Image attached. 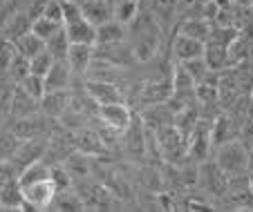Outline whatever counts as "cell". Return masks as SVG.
Instances as JSON below:
<instances>
[{
  "mask_svg": "<svg viewBox=\"0 0 253 212\" xmlns=\"http://www.w3.org/2000/svg\"><path fill=\"white\" fill-rule=\"evenodd\" d=\"M215 163L220 165L229 177H244L249 163H251V154H249V150L244 147L242 141L233 139V141H226L222 145H217Z\"/></svg>",
  "mask_w": 253,
  "mask_h": 212,
  "instance_id": "obj_1",
  "label": "cell"
},
{
  "mask_svg": "<svg viewBox=\"0 0 253 212\" xmlns=\"http://www.w3.org/2000/svg\"><path fill=\"white\" fill-rule=\"evenodd\" d=\"M20 190H23V199H25V210H47V208H52L54 199L58 194L52 177L20 185Z\"/></svg>",
  "mask_w": 253,
  "mask_h": 212,
  "instance_id": "obj_2",
  "label": "cell"
},
{
  "mask_svg": "<svg viewBox=\"0 0 253 212\" xmlns=\"http://www.w3.org/2000/svg\"><path fill=\"white\" fill-rule=\"evenodd\" d=\"M153 134L159 145V152H162V156L166 161L179 163L182 159H186V139H184V134L175 127V123L162 127V130H157V132H153Z\"/></svg>",
  "mask_w": 253,
  "mask_h": 212,
  "instance_id": "obj_3",
  "label": "cell"
},
{
  "mask_svg": "<svg viewBox=\"0 0 253 212\" xmlns=\"http://www.w3.org/2000/svg\"><path fill=\"white\" fill-rule=\"evenodd\" d=\"M211 125H213V121H206L204 116L197 121V125L193 127V132L186 139V159L206 161V156L211 154V147H213Z\"/></svg>",
  "mask_w": 253,
  "mask_h": 212,
  "instance_id": "obj_4",
  "label": "cell"
},
{
  "mask_svg": "<svg viewBox=\"0 0 253 212\" xmlns=\"http://www.w3.org/2000/svg\"><path fill=\"white\" fill-rule=\"evenodd\" d=\"M99 118L115 132H126L132 125V112H130V107L124 101L99 105Z\"/></svg>",
  "mask_w": 253,
  "mask_h": 212,
  "instance_id": "obj_5",
  "label": "cell"
},
{
  "mask_svg": "<svg viewBox=\"0 0 253 212\" xmlns=\"http://www.w3.org/2000/svg\"><path fill=\"white\" fill-rule=\"evenodd\" d=\"M197 181H202L204 190L213 197H222L229 192V175L217 163H204L197 172Z\"/></svg>",
  "mask_w": 253,
  "mask_h": 212,
  "instance_id": "obj_6",
  "label": "cell"
},
{
  "mask_svg": "<svg viewBox=\"0 0 253 212\" xmlns=\"http://www.w3.org/2000/svg\"><path fill=\"white\" fill-rule=\"evenodd\" d=\"M159 47V27L153 23L150 18H146L139 25V36H137V45H134V54L139 61H150L157 54Z\"/></svg>",
  "mask_w": 253,
  "mask_h": 212,
  "instance_id": "obj_7",
  "label": "cell"
},
{
  "mask_svg": "<svg viewBox=\"0 0 253 212\" xmlns=\"http://www.w3.org/2000/svg\"><path fill=\"white\" fill-rule=\"evenodd\" d=\"M141 123L148 127V130L157 132V130H162V127L175 123V109L166 103H153L146 112L141 114Z\"/></svg>",
  "mask_w": 253,
  "mask_h": 212,
  "instance_id": "obj_8",
  "label": "cell"
},
{
  "mask_svg": "<svg viewBox=\"0 0 253 212\" xmlns=\"http://www.w3.org/2000/svg\"><path fill=\"white\" fill-rule=\"evenodd\" d=\"M204 47H206V42L197 40V38H191V36H184V34H179V32H177L175 40H172V54H175L177 63L204 56Z\"/></svg>",
  "mask_w": 253,
  "mask_h": 212,
  "instance_id": "obj_9",
  "label": "cell"
},
{
  "mask_svg": "<svg viewBox=\"0 0 253 212\" xmlns=\"http://www.w3.org/2000/svg\"><path fill=\"white\" fill-rule=\"evenodd\" d=\"M85 90H87V94H90V99L96 101L99 105L124 101V94H121V90L117 87L115 83H110V80H87V83H85Z\"/></svg>",
  "mask_w": 253,
  "mask_h": 212,
  "instance_id": "obj_10",
  "label": "cell"
},
{
  "mask_svg": "<svg viewBox=\"0 0 253 212\" xmlns=\"http://www.w3.org/2000/svg\"><path fill=\"white\" fill-rule=\"evenodd\" d=\"M0 208L2 210H25L23 190H20V183L16 177L0 183Z\"/></svg>",
  "mask_w": 253,
  "mask_h": 212,
  "instance_id": "obj_11",
  "label": "cell"
},
{
  "mask_svg": "<svg viewBox=\"0 0 253 212\" xmlns=\"http://www.w3.org/2000/svg\"><path fill=\"white\" fill-rule=\"evenodd\" d=\"M72 67L67 61H54L52 70L45 76V87L47 92H56V90H67L72 83Z\"/></svg>",
  "mask_w": 253,
  "mask_h": 212,
  "instance_id": "obj_12",
  "label": "cell"
},
{
  "mask_svg": "<svg viewBox=\"0 0 253 212\" xmlns=\"http://www.w3.org/2000/svg\"><path fill=\"white\" fill-rule=\"evenodd\" d=\"M81 9H83V18L87 23H92L94 27L112 20V5L108 0H83Z\"/></svg>",
  "mask_w": 253,
  "mask_h": 212,
  "instance_id": "obj_13",
  "label": "cell"
},
{
  "mask_svg": "<svg viewBox=\"0 0 253 212\" xmlns=\"http://www.w3.org/2000/svg\"><path fill=\"white\" fill-rule=\"evenodd\" d=\"M43 152H45L43 143L34 141V139H27V141L20 143L16 156L11 159V168H18V172H20V170H25L29 163H34V161H41ZM16 177H18V175H16Z\"/></svg>",
  "mask_w": 253,
  "mask_h": 212,
  "instance_id": "obj_14",
  "label": "cell"
},
{
  "mask_svg": "<svg viewBox=\"0 0 253 212\" xmlns=\"http://www.w3.org/2000/svg\"><path fill=\"white\" fill-rule=\"evenodd\" d=\"M126 38V25L119 20H108V23L99 25L96 27V45H103V47H115L121 45Z\"/></svg>",
  "mask_w": 253,
  "mask_h": 212,
  "instance_id": "obj_15",
  "label": "cell"
},
{
  "mask_svg": "<svg viewBox=\"0 0 253 212\" xmlns=\"http://www.w3.org/2000/svg\"><path fill=\"white\" fill-rule=\"evenodd\" d=\"M238 137V127H235L233 118L229 114H217L211 125V139H213V147L222 145L226 141H233Z\"/></svg>",
  "mask_w": 253,
  "mask_h": 212,
  "instance_id": "obj_16",
  "label": "cell"
},
{
  "mask_svg": "<svg viewBox=\"0 0 253 212\" xmlns=\"http://www.w3.org/2000/svg\"><path fill=\"white\" fill-rule=\"evenodd\" d=\"M72 45H96V27L85 18L72 25H63Z\"/></svg>",
  "mask_w": 253,
  "mask_h": 212,
  "instance_id": "obj_17",
  "label": "cell"
},
{
  "mask_svg": "<svg viewBox=\"0 0 253 212\" xmlns=\"http://www.w3.org/2000/svg\"><path fill=\"white\" fill-rule=\"evenodd\" d=\"M92 58H94V45H70L67 63L74 74H85Z\"/></svg>",
  "mask_w": 253,
  "mask_h": 212,
  "instance_id": "obj_18",
  "label": "cell"
},
{
  "mask_svg": "<svg viewBox=\"0 0 253 212\" xmlns=\"http://www.w3.org/2000/svg\"><path fill=\"white\" fill-rule=\"evenodd\" d=\"M204 61L209 65V70L213 71H222L231 65L229 61V47L226 45H220V42H213L209 40L204 47Z\"/></svg>",
  "mask_w": 253,
  "mask_h": 212,
  "instance_id": "obj_19",
  "label": "cell"
},
{
  "mask_svg": "<svg viewBox=\"0 0 253 212\" xmlns=\"http://www.w3.org/2000/svg\"><path fill=\"white\" fill-rule=\"evenodd\" d=\"M41 107H43L45 114L49 116H63V114L70 109V94L67 90H56V92H47L41 101Z\"/></svg>",
  "mask_w": 253,
  "mask_h": 212,
  "instance_id": "obj_20",
  "label": "cell"
},
{
  "mask_svg": "<svg viewBox=\"0 0 253 212\" xmlns=\"http://www.w3.org/2000/svg\"><path fill=\"white\" fill-rule=\"evenodd\" d=\"M172 96V76L170 78H159L150 80L143 85V99L150 103H166Z\"/></svg>",
  "mask_w": 253,
  "mask_h": 212,
  "instance_id": "obj_21",
  "label": "cell"
},
{
  "mask_svg": "<svg viewBox=\"0 0 253 212\" xmlns=\"http://www.w3.org/2000/svg\"><path fill=\"white\" fill-rule=\"evenodd\" d=\"M36 105H41L39 101H34L32 96L27 94V92L20 87L18 83H16L14 92H11V103H9V109L16 114L18 118L23 116H32L34 112H36Z\"/></svg>",
  "mask_w": 253,
  "mask_h": 212,
  "instance_id": "obj_22",
  "label": "cell"
},
{
  "mask_svg": "<svg viewBox=\"0 0 253 212\" xmlns=\"http://www.w3.org/2000/svg\"><path fill=\"white\" fill-rule=\"evenodd\" d=\"M77 150L87 156H101L105 154V141L96 132L83 130V132L77 134Z\"/></svg>",
  "mask_w": 253,
  "mask_h": 212,
  "instance_id": "obj_23",
  "label": "cell"
},
{
  "mask_svg": "<svg viewBox=\"0 0 253 212\" xmlns=\"http://www.w3.org/2000/svg\"><path fill=\"white\" fill-rule=\"evenodd\" d=\"M211 27H213V25L204 18H186L182 25H179L177 32L184 34V36H191V38H197V40L206 42L211 36Z\"/></svg>",
  "mask_w": 253,
  "mask_h": 212,
  "instance_id": "obj_24",
  "label": "cell"
},
{
  "mask_svg": "<svg viewBox=\"0 0 253 212\" xmlns=\"http://www.w3.org/2000/svg\"><path fill=\"white\" fill-rule=\"evenodd\" d=\"M14 45H16V49H18V54H23V56L29 58V61H32L36 54H41L45 49V40L43 38H39L34 32H27V34H23L20 38H16Z\"/></svg>",
  "mask_w": 253,
  "mask_h": 212,
  "instance_id": "obj_25",
  "label": "cell"
},
{
  "mask_svg": "<svg viewBox=\"0 0 253 212\" xmlns=\"http://www.w3.org/2000/svg\"><path fill=\"white\" fill-rule=\"evenodd\" d=\"M49 177H52V168L45 165L43 161H34V163H29L25 170H20L16 179H18L20 185H27V183H34V181L49 179Z\"/></svg>",
  "mask_w": 253,
  "mask_h": 212,
  "instance_id": "obj_26",
  "label": "cell"
},
{
  "mask_svg": "<svg viewBox=\"0 0 253 212\" xmlns=\"http://www.w3.org/2000/svg\"><path fill=\"white\" fill-rule=\"evenodd\" d=\"M70 38L65 34V27H61L47 42H45V49L52 54L56 61H67V52H70Z\"/></svg>",
  "mask_w": 253,
  "mask_h": 212,
  "instance_id": "obj_27",
  "label": "cell"
},
{
  "mask_svg": "<svg viewBox=\"0 0 253 212\" xmlns=\"http://www.w3.org/2000/svg\"><path fill=\"white\" fill-rule=\"evenodd\" d=\"M27 32H32V20L27 14H14L5 23V38H9V40H16Z\"/></svg>",
  "mask_w": 253,
  "mask_h": 212,
  "instance_id": "obj_28",
  "label": "cell"
},
{
  "mask_svg": "<svg viewBox=\"0 0 253 212\" xmlns=\"http://www.w3.org/2000/svg\"><path fill=\"white\" fill-rule=\"evenodd\" d=\"M23 139H18L14 132H0V163H9L16 156Z\"/></svg>",
  "mask_w": 253,
  "mask_h": 212,
  "instance_id": "obj_29",
  "label": "cell"
},
{
  "mask_svg": "<svg viewBox=\"0 0 253 212\" xmlns=\"http://www.w3.org/2000/svg\"><path fill=\"white\" fill-rule=\"evenodd\" d=\"M20 87H23L25 92H27L29 96H32L34 101H43V96L47 94V87H45V78L43 76H36V74H29L27 78L23 80V83H18Z\"/></svg>",
  "mask_w": 253,
  "mask_h": 212,
  "instance_id": "obj_30",
  "label": "cell"
},
{
  "mask_svg": "<svg viewBox=\"0 0 253 212\" xmlns=\"http://www.w3.org/2000/svg\"><path fill=\"white\" fill-rule=\"evenodd\" d=\"M54 61H56V58H54L52 54L47 52V49H43V52L36 54V56L29 61V71H32V74H36V76H43V78H45V76H47V71L52 70Z\"/></svg>",
  "mask_w": 253,
  "mask_h": 212,
  "instance_id": "obj_31",
  "label": "cell"
},
{
  "mask_svg": "<svg viewBox=\"0 0 253 212\" xmlns=\"http://www.w3.org/2000/svg\"><path fill=\"white\" fill-rule=\"evenodd\" d=\"M7 74L11 76L14 83H23V80L32 74V71H29V58H25L23 54H16L14 61H11L9 67H7Z\"/></svg>",
  "mask_w": 253,
  "mask_h": 212,
  "instance_id": "obj_32",
  "label": "cell"
},
{
  "mask_svg": "<svg viewBox=\"0 0 253 212\" xmlns=\"http://www.w3.org/2000/svg\"><path fill=\"white\" fill-rule=\"evenodd\" d=\"M65 168L70 170V175H72V179L74 177H85L87 172H90V165H87V154H83V152H74L72 156H67V163H65Z\"/></svg>",
  "mask_w": 253,
  "mask_h": 212,
  "instance_id": "obj_33",
  "label": "cell"
},
{
  "mask_svg": "<svg viewBox=\"0 0 253 212\" xmlns=\"http://www.w3.org/2000/svg\"><path fill=\"white\" fill-rule=\"evenodd\" d=\"M63 25H58V23H54V20H49V18H45V16H41V18H36L32 23V32L36 34L39 38H43L45 42L49 40V38L54 36V34L61 29Z\"/></svg>",
  "mask_w": 253,
  "mask_h": 212,
  "instance_id": "obj_34",
  "label": "cell"
},
{
  "mask_svg": "<svg viewBox=\"0 0 253 212\" xmlns=\"http://www.w3.org/2000/svg\"><path fill=\"white\" fill-rule=\"evenodd\" d=\"M179 65H182L184 70L193 76V80H195V83H200V80L211 71L209 65H206V61H204V56H197V58H191V61H184V63H179Z\"/></svg>",
  "mask_w": 253,
  "mask_h": 212,
  "instance_id": "obj_35",
  "label": "cell"
},
{
  "mask_svg": "<svg viewBox=\"0 0 253 212\" xmlns=\"http://www.w3.org/2000/svg\"><path fill=\"white\" fill-rule=\"evenodd\" d=\"M52 208H56V210H83V201L79 197H74V194H67V190H63V192L56 194V199H54Z\"/></svg>",
  "mask_w": 253,
  "mask_h": 212,
  "instance_id": "obj_36",
  "label": "cell"
},
{
  "mask_svg": "<svg viewBox=\"0 0 253 212\" xmlns=\"http://www.w3.org/2000/svg\"><path fill=\"white\" fill-rule=\"evenodd\" d=\"M61 2H63V25H72L77 20H83L81 2H77V0H61Z\"/></svg>",
  "mask_w": 253,
  "mask_h": 212,
  "instance_id": "obj_37",
  "label": "cell"
},
{
  "mask_svg": "<svg viewBox=\"0 0 253 212\" xmlns=\"http://www.w3.org/2000/svg\"><path fill=\"white\" fill-rule=\"evenodd\" d=\"M16 54H18V49H16L14 40L0 38V71H7V67H9L11 61H14Z\"/></svg>",
  "mask_w": 253,
  "mask_h": 212,
  "instance_id": "obj_38",
  "label": "cell"
},
{
  "mask_svg": "<svg viewBox=\"0 0 253 212\" xmlns=\"http://www.w3.org/2000/svg\"><path fill=\"white\" fill-rule=\"evenodd\" d=\"M52 181L54 185H56L58 192H63V190H70L72 188V175L70 170L63 165V168H52Z\"/></svg>",
  "mask_w": 253,
  "mask_h": 212,
  "instance_id": "obj_39",
  "label": "cell"
},
{
  "mask_svg": "<svg viewBox=\"0 0 253 212\" xmlns=\"http://www.w3.org/2000/svg\"><path fill=\"white\" fill-rule=\"evenodd\" d=\"M43 16L45 18H49V20H54V23L63 25V2L61 0H47Z\"/></svg>",
  "mask_w": 253,
  "mask_h": 212,
  "instance_id": "obj_40",
  "label": "cell"
},
{
  "mask_svg": "<svg viewBox=\"0 0 253 212\" xmlns=\"http://www.w3.org/2000/svg\"><path fill=\"white\" fill-rule=\"evenodd\" d=\"M45 5H47V0H32V2H29L27 16H29V20H32V23H34L36 18H41V16H43Z\"/></svg>",
  "mask_w": 253,
  "mask_h": 212,
  "instance_id": "obj_41",
  "label": "cell"
},
{
  "mask_svg": "<svg viewBox=\"0 0 253 212\" xmlns=\"http://www.w3.org/2000/svg\"><path fill=\"white\" fill-rule=\"evenodd\" d=\"M211 203L206 201H197V199H186V210H211Z\"/></svg>",
  "mask_w": 253,
  "mask_h": 212,
  "instance_id": "obj_42",
  "label": "cell"
},
{
  "mask_svg": "<svg viewBox=\"0 0 253 212\" xmlns=\"http://www.w3.org/2000/svg\"><path fill=\"white\" fill-rule=\"evenodd\" d=\"M233 5L235 7H249V9H251V7H253V0H233Z\"/></svg>",
  "mask_w": 253,
  "mask_h": 212,
  "instance_id": "obj_43",
  "label": "cell"
},
{
  "mask_svg": "<svg viewBox=\"0 0 253 212\" xmlns=\"http://www.w3.org/2000/svg\"><path fill=\"white\" fill-rule=\"evenodd\" d=\"M247 177H249V185H251V190H253V161L249 163V168H247Z\"/></svg>",
  "mask_w": 253,
  "mask_h": 212,
  "instance_id": "obj_44",
  "label": "cell"
},
{
  "mask_svg": "<svg viewBox=\"0 0 253 212\" xmlns=\"http://www.w3.org/2000/svg\"><path fill=\"white\" fill-rule=\"evenodd\" d=\"M77 2H83V0H77Z\"/></svg>",
  "mask_w": 253,
  "mask_h": 212,
  "instance_id": "obj_45",
  "label": "cell"
},
{
  "mask_svg": "<svg viewBox=\"0 0 253 212\" xmlns=\"http://www.w3.org/2000/svg\"><path fill=\"white\" fill-rule=\"evenodd\" d=\"M0 125H2V121H0Z\"/></svg>",
  "mask_w": 253,
  "mask_h": 212,
  "instance_id": "obj_46",
  "label": "cell"
}]
</instances>
